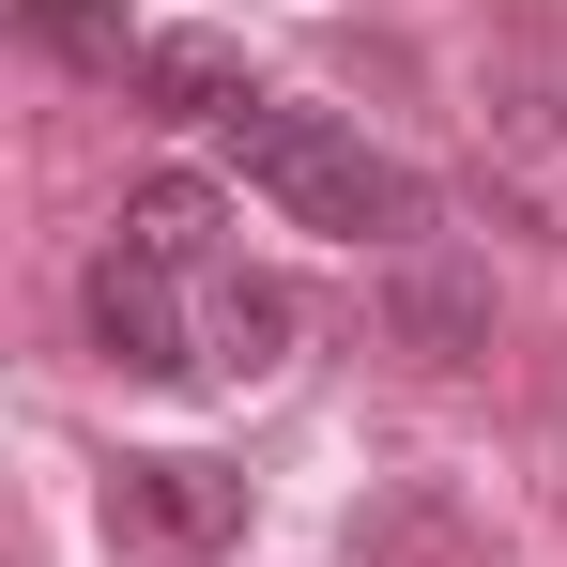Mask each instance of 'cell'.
<instances>
[{
  "label": "cell",
  "mask_w": 567,
  "mask_h": 567,
  "mask_svg": "<svg viewBox=\"0 0 567 567\" xmlns=\"http://www.w3.org/2000/svg\"><path fill=\"white\" fill-rule=\"evenodd\" d=\"M78 307H93V353L123 383H215V353H199V291L169 277L154 246H93Z\"/></svg>",
  "instance_id": "obj_2"
},
{
  "label": "cell",
  "mask_w": 567,
  "mask_h": 567,
  "mask_svg": "<svg viewBox=\"0 0 567 567\" xmlns=\"http://www.w3.org/2000/svg\"><path fill=\"white\" fill-rule=\"evenodd\" d=\"M215 230H230V199L199 185V169H154V185L123 199V246H154L169 277H215Z\"/></svg>",
  "instance_id": "obj_7"
},
{
  "label": "cell",
  "mask_w": 567,
  "mask_h": 567,
  "mask_svg": "<svg viewBox=\"0 0 567 567\" xmlns=\"http://www.w3.org/2000/svg\"><path fill=\"white\" fill-rule=\"evenodd\" d=\"M383 322H399L414 369H491V261H461V246H399V261H383Z\"/></svg>",
  "instance_id": "obj_4"
},
{
  "label": "cell",
  "mask_w": 567,
  "mask_h": 567,
  "mask_svg": "<svg viewBox=\"0 0 567 567\" xmlns=\"http://www.w3.org/2000/svg\"><path fill=\"white\" fill-rule=\"evenodd\" d=\"M123 93L154 107V123H246V107H277L261 78H246V47H230V31H154Z\"/></svg>",
  "instance_id": "obj_5"
},
{
  "label": "cell",
  "mask_w": 567,
  "mask_h": 567,
  "mask_svg": "<svg viewBox=\"0 0 567 567\" xmlns=\"http://www.w3.org/2000/svg\"><path fill=\"white\" fill-rule=\"evenodd\" d=\"M230 154H246V185L277 199L291 230H322V246H430V185L383 154V138H353L338 107H246L230 123Z\"/></svg>",
  "instance_id": "obj_1"
},
{
  "label": "cell",
  "mask_w": 567,
  "mask_h": 567,
  "mask_svg": "<svg viewBox=\"0 0 567 567\" xmlns=\"http://www.w3.org/2000/svg\"><path fill=\"white\" fill-rule=\"evenodd\" d=\"M107 522H123L138 553H230V537H246V475L185 461V445H169V461H123L107 475Z\"/></svg>",
  "instance_id": "obj_3"
},
{
  "label": "cell",
  "mask_w": 567,
  "mask_h": 567,
  "mask_svg": "<svg viewBox=\"0 0 567 567\" xmlns=\"http://www.w3.org/2000/svg\"><path fill=\"white\" fill-rule=\"evenodd\" d=\"M199 353H215V383H261V369H291V291L277 277H199Z\"/></svg>",
  "instance_id": "obj_6"
},
{
  "label": "cell",
  "mask_w": 567,
  "mask_h": 567,
  "mask_svg": "<svg viewBox=\"0 0 567 567\" xmlns=\"http://www.w3.org/2000/svg\"><path fill=\"white\" fill-rule=\"evenodd\" d=\"M16 31H31L47 62H78V78H138V47H154L123 0H16Z\"/></svg>",
  "instance_id": "obj_8"
}]
</instances>
